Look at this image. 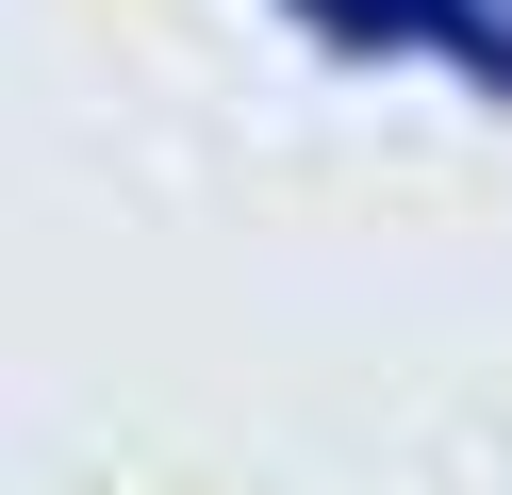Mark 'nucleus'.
<instances>
[{"mask_svg":"<svg viewBox=\"0 0 512 495\" xmlns=\"http://www.w3.org/2000/svg\"><path fill=\"white\" fill-rule=\"evenodd\" d=\"M331 50H446L479 83H512V0H298Z\"/></svg>","mask_w":512,"mask_h":495,"instance_id":"1","label":"nucleus"}]
</instances>
